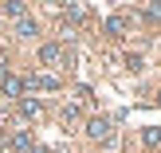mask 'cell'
Here are the masks:
<instances>
[{"mask_svg":"<svg viewBox=\"0 0 161 153\" xmlns=\"http://www.w3.org/2000/svg\"><path fill=\"white\" fill-rule=\"evenodd\" d=\"M4 16H8V20H24V16H28V8L12 0V4H4Z\"/></svg>","mask_w":161,"mask_h":153,"instance_id":"9c48e42d","label":"cell"},{"mask_svg":"<svg viewBox=\"0 0 161 153\" xmlns=\"http://www.w3.org/2000/svg\"><path fill=\"white\" fill-rule=\"evenodd\" d=\"M51 153H55V149H51Z\"/></svg>","mask_w":161,"mask_h":153,"instance_id":"5bb4252c","label":"cell"},{"mask_svg":"<svg viewBox=\"0 0 161 153\" xmlns=\"http://www.w3.org/2000/svg\"><path fill=\"white\" fill-rule=\"evenodd\" d=\"M39 63H43V67H63V63H67V51H63L59 43H43L39 47Z\"/></svg>","mask_w":161,"mask_h":153,"instance_id":"6da1fadb","label":"cell"},{"mask_svg":"<svg viewBox=\"0 0 161 153\" xmlns=\"http://www.w3.org/2000/svg\"><path fill=\"white\" fill-rule=\"evenodd\" d=\"M86 16H91L86 4H71V8H67V20H86Z\"/></svg>","mask_w":161,"mask_h":153,"instance_id":"30bf717a","label":"cell"},{"mask_svg":"<svg viewBox=\"0 0 161 153\" xmlns=\"http://www.w3.org/2000/svg\"><path fill=\"white\" fill-rule=\"evenodd\" d=\"M0 90H4L8 98H20V94H24V79L20 75H8L4 83H0Z\"/></svg>","mask_w":161,"mask_h":153,"instance_id":"5b68a950","label":"cell"},{"mask_svg":"<svg viewBox=\"0 0 161 153\" xmlns=\"http://www.w3.org/2000/svg\"><path fill=\"white\" fill-rule=\"evenodd\" d=\"M36 20H31V16H24V20H16V36H20V39H31V36H36Z\"/></svg>","mask_w":161,"mask_h":153,"instance_id":"ba28073f","label":"cell"},{"mask_svg":"<svg viewBox=\"0 0 161 153\" xmlns=\"http://www.w3.org/2000/svg\"><path fill=\"white\" fill-rule=\"evenodd\" d=\"M126 28H130L126 16H106V31H110V36H126Z\"/></svg>","mask_w":161,"mask_h":153,"instance_id":"52a82bcc","label":"cell"},{"mask_svg":"<svg viewBox=\"0 0 161 153\" xmlns=\"http://www.w3.org/2000/svg\"><path fill=\"white\" fill-rule=\"evenodd\" d=\"M8 145H12L16 153H36V141H31V130H16Z\"/></svg>","mask_w":161,"mask_h":153,"instance_id":"277c9868","label":"cell"},{"mask_svg":"<svg viewBox=\"0 0 161 153\" xmlns=\"http://www.w3.org/2000/svg\"><path fill=\"white\" fill-rule=\"evenodd\" d=\"M110 118H91L86 122V138H94V141H110Z\"/></svg>","mask_w":161,"mask_h":153,"instance_id":"7a4b0ae2","label":"cell"},{"mask_svg":"<svg viewBox=\"0 0 161 153\" xmlns=\"http://www.w3.org/2000/svg\"><path fill=\"white\" fill-rule=\"evenodd\" d=\"M142 141H146V145H161V126H149V130L142 134Z\"/></svg>","mask_w":161,"mask_h":153,"instance_id":"8fae6325","label":"cell"},{"mask_svg":"<svg viewBox=\"0 0 161 153\" xmlns=\"http://www.w3.org/2000/svg\"><path fill=\"white\" fill-rule=\"evenodd\" d=\"M20 114L24 118H43V102L39 98H20Z\"/></svg>","mask_w":161,"mask_h":153,"instance_id":"8992f818","label":"cell"},{"mask_svg":"<svg viewBox=\"0 0 161 153\" xmlns=\"http://www.w3.org/2000/svg\"><path fill=\"white\" fill-rule=\"evenodd\" d=\"M4 79H8V63L0 59V83H4Z\"/></svg>","mask_w":161,"mask_h":153,"instance_id":"7c38bea8","label":"cell"},{"mask_svg":"<svg viewBox=\"0 0 161 153\" xmlns=\"http://www.w3.org/2000/svg\"><path fill=\"white\" fill-rule=\"evenodd\" d=\"M55 86H59L55 75H28L24 79V90H55Z\"/></svg>","mask_w":161,"mask_h":153,"instance_id":"3957f363","label":"cell"},{"mask_svg":"<svg viewBox=\"0 0 161 153\" xmlns=\"http://www.w3.org/2000/svg\"><path fill=\"white\" fill-rule=\"evenodd\" d=\"M0 130H4V118H0Z\"/></svg>","mask_w":161,"mask_h":153,"instance_id":"4fadbf2b","label":"cell"}]
</instances>
